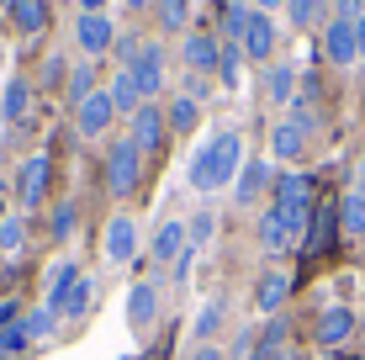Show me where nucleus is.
Listing matches in <instances>:
<instances>
[{
	"instance_id": "nucleus-1",
	"label": "nucleus",
	"mask_w": 365,
	"mask_h": 360,
	"mask_svg": "<svg viewBox=\"0 0 365 360\" xmlns=\"http://www.w3.org/2000/svg\"><path fill=\"white\" fill-rule=\"evenodd\" d=\"M238 170H244V138H238L233 128L212 133L207 148L191 159V185L196 191H222L228 180H238Z\"/></svg>"
},
{
	"instance_id": "nucleus-2",
	"label": "nucleus",
	"mask_w": 365,
	"mask_h": 360,
	"mask_svg": "<svg viewBox=\"0 0 365 360\" xmlns=\"http://www.w3.org/2000/svg\"><path fill=\"white\" fill-rule=\"evenodd\" d=\"M312 222V212H286V207H270L265 217H259V239H265L270 254H286L292 244L302 239V228Z\"/></svg>"
},
{
	"instance_id": "nucleus-3",
	"label": "nucleus",
	"mask_w": 365,
	"mask_h": 360,
	"mask_svg": "<svg viewBox=\"0 0 365 360\" xmlns=\"http://www.w3.org/2000/svg\"><path fill=\"white\" fill-rule=\"evenodd\" d=\"M138 175H143V154H138V143L133 138H122V143H111V154H106V185L117 196H128Z\"/></svg>"
},
{
	"instance_id": "nucleus-4",
	"label": "nucleus",
	"mask_w": 365,
	"mask_h": 360,
	"mask_svg": "<svg viewBox=\"0 0 365 360\" xmlns=\"http://www.w3.org/2000/svg\"><path fill=\"white\" fill-rule=\"evenodd\" d=\"M128 74L138 80V96H143V101H154V96L165 91V48L143 43V53H138V64H133Z\"/></svg>"
},
{
	"instance_id": "nucleus-5",
	"label": "nucleus",
	"mask_w": 365,
	"mask_h": 360,
	"mask_svg": "<svg viewBox=\"0 0 365 360\" xmlns=\"http://www.w3.org/2000/svg\"><path fill=\"white\" fill-rule=\"evenodd\" d=\"M180 58H185V69H191V74H212L222 64V48H217V37H212V32H185Z\"/></svg>"
},
{
	"instance_id": "nucleus-6",
	"label": "nucleus",
	"mask_w": 365,
	"mask_h": 360,
	"mask_svg": "<svg viewBox=\"0 0 365 360\" xmlns=\"http://www.w3.org/2000/svg\"><path fill=\"white\" fill-rule=\"evenodd\" d=\"M48 175H53V159H48V154H32L27 165H21V175H16L21 207H37V202L48 196Z\"/></svg>"
},
{
	"instance_id": "nucleus-7",
	"label": "nucleus",
	"mask_w": 365,
	"mask_h": 360,
	"mask_svg": "<svg viewBox=\"0 0 365 360\" xmlns=\"http://www.w3.org/2000/svg\"><path fill=\"white\" fill-rule=\"evenodd\" d=\"M323 58H329V64H355L360 58L355 21H329V32H323Z\"/></svg>"
},
{
	"instance_id": "nucleus-8",
	"label": "nucleus",
	"mask_w": 365,
	"mask_h": 360,
	"mask_svg": "<svg viewBox=\"0 0 365 360\" xmlns=\"http://www.w3.org/2000/svg\"><path fill=\"white\" fill-rule=\"evenodd\" d=\"M128 138L138 143V154L159 148V143H165V111H159L154 101H143V106H138V117H133V133H128Z\"/></svg>"
},
{
	"instance_id": "nucleus-9",
	"label": "nucleus",
	"mask_w": 365,
	"mask_h": 360,
	"mask_svg": "<svg viewBox=\"0 0 365 360\" xmlns=\"http://www.w3.org/2000/svg\"><path fill=\"white\" fill-rule=\"evenodd\" d=\"M238 48H244L249 58H270L275 53V21L265 16V11H249V27H244V37H238Z\"/></svg>"
},
{
	"instance_id": "nucleus-10",
	"label": "nucleus",
	"mask_w": 365,
	"mask_h": 360,
	"mask_svg": "<svg viewBox=\"0 0 365 360\" xmlns=\"http://www.w3.org/2000/svg\"><path fill=\"white\" fill-rule=\"evenodd\" d=\"M74 37H80V53H85V58L106 53V48L117 43V32H111V21H106V16H85V11H80V21H74Z\"/></svg>"
},
{
	"instance_id": "nucleus-11",
	"label": "nucleus",
	"mask_w": 365,
	"mask_h": 360,
	"mask_svg": "<svg viewBox=\"0 0 365 360\" xmlns=\"http://www.w3.org/2000/svg\"><path fill=\"white\" fill-rule=\"evenodd\" d=\"M80 138H96V133H106L111 128V117H117V111H111V101H106V91H96V96H85L80 106Z\"/></svg>"
},
{
	"instance_id": "nucleus-12",
	"label": "nucleus",
	"mask_w": 365,
	"mask_h": 360,
	"mask_svg": "<svg viewBox=\"0 0 365 360\" xmlns=\"http://www.w3.org/2000/svg\"><path fill=\"white\" fill-rule=\"evenodd\" d=\"M133 250H138L133 217H111V222H106V259H111V265H128Z\"/></svg>"
},
{
	"instance_id": "nucleus-13",
	"label": "nucleus",
	"mask_w": 365,
	"mask_h": 360,
	"mask_svg": "<svg viewBox=\"0 0 365 360\" xmlns=\"http://www.w3.org/2000/svg\"><path fill=\"white\" fill-rule=\"evenodd\" d=\"M275 207H286V212H312V180L307 175H281L275 180Z\"/></svg>"
},
{
	"instance_id": "nucleus-14",
	"label": "nucleus",
	"mask_w": 365,
	"mask_h": 360,
	"mask_svg": "<svg viewBox=\"0 0 365 360\" xmlns=\"http://www.w3.org/2000/svg\"><path fill=\"white\" fill-rule=\"evenodd\" d=\"M349 334H355V313H349V307H329V313L318 318V344L323 350H339Z\"/></svg>"
},
{
	"instance_id": "nucleus-15",
	"label": "nucleus",
	"mask_w": 365,
	"mask_h": 360,
	"mask_svg": "<svg viewBox=\"0 0 365 360\" xmlns=\"http://www.w3.org/2000/svg\"><path fill=\"white\" fill-rule=\"evenodd\" d=\"M106 101H111V111H122V117H138L143 96H138V80H133L128 69H117V74H111V85H106Z\"/></svg>"
},
{
	"instance_id": "nucleus-16",
	"label": "nucleus",
	"mask_w": 365,
	"mask_h": 360,
	"mask_svg": "<svg viewBox=\"0 0 365 360\" xmlns=\"http://www.w3.org/2000/svg\"><path fill=\"white\" fill-rule=\"evenodd\" d=\"M128 318L138 329H148L159 318V287H154V281H138V287L128 292Z\"/></svg>"
},
{
	"instance_id": "nucleus-17",
	"label": "nucleus",
	"mask_w": 365,
	"mask_h": 360,
	"mask_svg": "<svg viewBox=\"0 0 365 360\" xmlns=\"http://www.w3.org/2000/svg\"><path fill=\"white\" fill-rule=\"evenodd\" d=\"M302 148H307V122L292 117V122H281V128L270 133V154H275V159H297Z\"/></svg>"
},
{
	"instance_id": "nucleus-18",
	"label": "nucleus",
	"mask_w": 365,
	"mask_h": 360,
	"mask_svg": "<svg viewBox=\"0 0 365 360\" xmlns=\"http://www.w3.org/2000/svg\"><path fill=\"white\" fill-rule=\"evenodd\" d=\"M91 292H96V287H91V276H74V281H69V287H64V292H58V302H53V313H58V318H80V313H85V307H91Z\"/></svg>"
},
{
	"instance_id": "nucleus-19",
	"label": "nucleus",
	"mask_w": 365,
	"mask_h": 360,
	"mask_svg": "<svg viewBox=\"0 0 365 360\" xmlns=\"http://www.w3.org/2000/svg\"><path fill=\"white\" fill-rule=\"evenodd\" d=\"M334 222H339V212H334V207H318V212H312L307 239H302V250H307V254H323V250H329V233H334Z\"/></svg>"
},
{
	"instance_id": "nucleus-20",
	"label": "nucleus",
	"mask_w": 365,
	"mask_h": 360,
	"mask_svg": "<svg viewBox=\"0 0 365 360\" xmlns=\"http://www.w3.org/2000/svg\"><path fill=\"white\" fill-rule=\"evenodd\" d=\"M11 21L21 32H43L48 27V0H11Z\"/></svg>"
},
{
	"instance_id": "nucleus-21",
	"label": "nucleus",
	"mask_w": 365,
	"mask_h": 360,
	"mask_svg": "<svg viewBox=\"0 0 365 360\" xmlns=\"http://www.w3.org/2000/svg\"><path fill=\"white\" fill-rule=\"evenodd\" d=\"M27 106H32V85H27V80H11L6 96H0V117H6V122H21V117H27Z\"/></svg>"
},
{
	"instance_id": "nucleus-22",
	"label": "nucleus",
	"mask_w": 365,
	"mask_h": 360,
	"mask_svg": "<svg viewBox=\"0 0 365 360\" xmlns=\"http://www.w3.org/2000/svg\"><path fill=\"white\" fill-rule=\"evenodd\" d=\"M286 297H292V281H286V276H265L259 292H255V307H259V313H275Z\"/></svg>"
},
{
	"instance_id": "nucleus-23",
	"label": "nucleus",
	"mask_w": 365,
	"mask_h": 360,
	"mask_svg": "<svg viewBox=\"0 0 365 360\" xmlns=\"http://www.w3.org/2000/svg\"><path fill=\"white\" fill-rule=\"evenodd\" d=\"M154 254L159 259H180L185 254V222H165V228L154 233Z\"/></svg>"
},
{
	"instance_id": "nucleus-24",
	"label": "nucleus",
	"mask_w": 365,
	"mask_h": 360,
	"mask_svg": "<svg viewBox=\"0 0 365 360\" xmlns=\"http://www.w3.org/2000/svg\"><path fill=\"white\" fill-rule=\"evenodd\" d=\"M154 16H159L165 32H180L191 21V0H154Z\"/></svg>"
},
{
	"instance_id": "nucleus-25",
	"label": "nucleus",
	"mask_w": 365,
	"mask_h": 360,
	"mask_svg": "<svg viewBox=\"0 0 365 360\" xmlns=\"http://www.w3.org/2000/svg\"><path fill=\"white\" fill-rule=\"evenodd\" d=\"M265 180H270V165H249V170H238L233 196H238V202H249V196H259V191H265Z\"/></svg>"
},
{
	"instance_id": "nucleus-26",
	"label": "nucleus",
	"mask_w": 365,
	"mask_h": 360,
	"mask_svg": "<svg viewBox=\"0 0 365 360\" xmlns=\"http://www.w3.org/2000/svg\"><path fill=\"white\" fill-rule=\"evenodd\" d=\"M85 96H96V64H91V58H80V64L69 69V101L80 106Z\"/></svg>"
},
{
	"instance_id": "nucleus-27",
	"label": "nucleus",
	"mask_w": 365,
	"mask_h": 360,
	"mask_svg": "<svg viewBox=\"0 0 365 360\" xmlns=\"http://www.w3.org/2000/svg\"><path fill=\"white\" fill-rule=\"evenodd\" d=\"M292 85H297L292 64H270V74H265V96L270 101H292Z\"/></svg>"
},
{
	"instance_id": "nucleus-28",
	"label": "nucleus",
	"mask_w": 365,
	"mask_h": 360,
	"mask_svg": "<svg viewBox=\"0 0 365 360\" xmlns=\"http://www.w3.org/2000/svg\"><path fill=\"white\" fill-rule=\"evenodd\" d=\"M339 228H344V233H355V239L365 233V196L349 191L344 202H339Z\"/></svg>"
},
{
	"instance_id": "nucleus-29",
	"label": "nucleus",
	"mask_w": 365,
	"mask_h": 360,
	"mask_svg": "<svg viewBox=\"0 0 365 360\" xmlns=\"http://www.w3.org/2000/svg\"><path fill=\"white\" fill-rule=\"evenodd\" d=\"M32 344V334H27V324H11V329H0V360H16L21 350Z\"/></svg>"
},
{
	"instance_id": "nucleus-30",
	"label": "nucleus",
	"mask_w": 365,
	"mask_h": 360,
	"mask_svg": "<svg viewBox=\"0 0 365 360\" xmlns=\"http://www.w3.org/2000/svg\"><path fill=\"white\" fill-rule=\"evenodd\" d=\"M196 117H201V111H196V101H185V96L170 106V128H175V133H191V128H196Z\"/></svg>"
},
{
	"instance_id": "nucleus-31",
	"label": "nucleus",
	"mask_w": 365,
	"mask_h": 360,
	"mask_svg": "<svg viewBox=\"0 0 365 360\" xmlns=\"http://www.w3.org/2000/svg\"><path fill=\"white\" fill-rule=\"evenodd\" d=\"M21 324H27V334H32V339H43V334H53L58 313H53V307H37V313H27V318H21Z\"/></svg>"
},
{
	"instance_id": "nucleus-32",
	"label": "nucleus",
	"mask_w": 365,
	"mask_h": 360,
	"mask_svg": "<svg viewBox=\"0 0 365 360\" xmlns=\"http://www.w3.org/2000/svg\"><path fill=\"white\" fill-rule=\"evenodd\" d=\"M212 233H217V222H212V212H196V217H191V228H185V239H191V250H196V244H207Z\"/></svg>"
},
{
	"instance_id": "nucleus-33",
	"label": "nucleus",
	"mask_w": 365,
	"mask_h": 360,
	"mask_svg": "<svg viewBox=\"0 0 365 360\" xmlns=\"http://www.w3.org/2000/svg\"><path fill=\"white\" fill-rule=\"evenodd\" d=\"M286 11H292V27H312L318 21V0H286Z\"/></svg>"
},
{
	"instance_id": "nucleus-34",
	"label": "nucleus",
	"mask_w": 365,
	"mask_h": 360,
	"mask_svg": "<svg viewBox=\"0 0 365 360\" xmlns=\"http://www.w3.org/2000/svg\"><path fill=\"white\" fill-rule=\"evenodd\" d=\"M238 64H244V48H238V43H228V48H222V74H228V80H238Z\"/></svg>"
},
{
	"instance_id": "nucleus-35",
	"label": "nucleus",
	"mask_w": 365,
	"mask_h": 360,
	"mask_svg": "<svg viewBox=\"0 0 365 360\" xmlns=\"http://www.w3.org/2000/svg\"><path fill=\"white\" fill-rule=\"evenodd\" d=\"M69 233H74V207L64 202V207L53 212V239H69Z\"/></svg>"
},
{
	"instance_id": "nucleus-36",
	"label": "nucleus",
	"mask_w": 365,
	"mask_h": 360,
	"mask_svg": "<svg viewBox=\"0 0 365 360\" xmlns=\"http://www.w3.org/2000/svg\"><path fill=\"white\" fill-rule=\"evenodd\" d=\"M21 233H27V228H21L16 217H11V222H0V250H16V244H21Z\"/></svg>"
},
{
	"instance_id": "nucleus-37",
	"label": "nucleus",
	"mask_w": 365,
	"mask_h": 360,
	"mask_svg": "<svg viewBox=\"0 0 365 360\" xmlns=\"http://www.w3.org/2000/svg\"><path fill=\"white\" fill-rule=\"evenodd\" d=\"M286 339V329L281 324H270V334H265V344H259V355H275V344Z\"/></svg>"
},
{
	"instance_id": "nucleus-38",
	"label": "nucleus",
	"mask_w": 365,
	"mask_h": 360,
	"mask_svg": "<svg viewBox=\"0 0 365 360\" xmlns=\"http://www.w3.org/2000/svg\"><path fill=\"white\" fill-rule=\"evenodd\" d=\"M217 318H222V307H207V313H201V324H196V329H201V334H212V329H217Z\"/></svg>"
},
{
	"instance_id": "nucleus-39",
	"label": "nucleus",
	"mask_w": 365,
	"mask_h": 360,
	"mask_svg": "<svg viewBox=\"0 0 365 360\" xmlns=\"http://www.w3.org/2000/svg\"><path fill=\"white\" fill-rule=\"evenodd\" d=\"M355 196H365V159L355 165Z\"/></svg>"
},
{
	"instance_id": "nucleus-40",
	"label": "nucleus",
	"mask_w": 365,
	"mask_h": 360,
	"mask_svg": "<svg viewBox=\"0 0 365 360\" xmlns=\"http://www.w3.org/2000/svg\"><path fill=\"white\" fill-rule=\"evenodd\" d=\"M196 360H222V350H212V344H201V350H196Z\"/></svg>"
},
{
	"instance_id": "nucleus-41",
	"label": "nucleus",
	"mask_w": 365,
	"mask_h": 360,
	"mask_svg": "<svg viewBox=\"0 0 365 360\" xmlns=\"http://www.w3.org/2000/svg\"><path fill=\"white\" fill-rule=\"evenodd\" d=\"M355 43H360V58H365V16L355 21Z\"/></svg>"
},
{
	"instance_id": "nucleus-42",
	"label": "nucleus",
	"mask_w": 365,
	"mask_h": 360,
	"mask_svg": "<svg viewBox=\"0 0 365 360\" xmlns=\"http://www.w3.org/2000/svg\"><path fill=\"white\" fill-rule=\"evenodd\" d=\"M249 6H259V11L270 16V6H286V0H249Z\"/></svg>"
},
{
	"instance_id": "nucleus-43",
	"label": "nucleus",
	"mask_w": 365,
	"mask_h": 360,
	"mask_svg": "<svg viewBox=\"0 0 365 360\" xmlns=\"http://www.w3.org/2000/svg\"><path fill=\"white\" fill-rule=\"evenodd\" d=\"M101 6H106V0H85V16H101Z\"/></svg>"
},
{
	"instance_id": "nucleus-44",
	"label": "nucleus",
	"mask_w": 365,
	"mask_h": 360,
	"mask_svg": "<svg viewBox=\"0 0 365 360\" xmlns=\"http://www.w3.org/2000/svg\"><path fill=\"white\" fill-rule=\"evenodd\" d=\"M122 6H128V11H143V6H154V0H122Z\"/></svg>"
},
{
	"instance_id": "nucleus-45",
	"label": "nucleus",
	"mask_w": 365,
	"mask_h": 360,
	"mask_svg": "<svg viewBox=\"0 0 365 360\" xmlns=\"http://www.w3.org/2000/svg\"><path fill=\"white\" fill-rule=\"evenodd\" d=\"M0 11H11V0H0Z\"/></svg>"
},
{
	"instance_id": "nucleus-46",
	"label": "nucleus",
	"mask_w": 365,
	"mask_h": 360,
	"mask_svg": "<svg viewBox=\"0 0 365 360\" xmlns=\"http://www.w3.org/2000/svg\"><path fill=\"white\" fill-rule=\"evenodd\" d=\"M360 64H365V58H360Z\"/></svg>"
},
{
	"instance_id": "nucleus-47",
	"label": "nucleus",
	"mask_w": 365,
	"mask_h": 360,
	"mask_svg": "<svg viewBox=\"0 0 365 360\" xmlns=\"http://www.w3.org/2000/svg\"><path fill=\"white\" fill-rule=\"evenodd\" d=\"M360 324H365V318H360Z\"/></svg>"
}]
</instances>
